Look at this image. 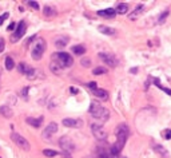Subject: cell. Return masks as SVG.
<instances>
[{
  "mask_svg": "<svg viewBox=\"0 0 171 158\" xmlns=\"http://www.w3.org/2000/svg\"><path fill=\"white\" fill-rule=\"evenodd\" d=\"M118 158H127V157H125V156H119Z\"/></svg>",
  "mask_w": 171,
  "mask_h": 158,
  "instance_id": "obj_39",
  "label": "cell"
},
{
  "mask_svg": "<svg viewBox=\"0 0 171 158\" xmlns=\"http://www.w3.org/2000/svg\"><path fill=\"white\" fill-rule=\"evenodd\" d=\"M80 64L84 66V67H90V66H91V59H90V58H82V59H80Z\"/></svg>",
  "mask_w": 171,
  "mask_h": 158,
  "instance_id": "obj_30",
  "label": "cell"
},
{
  "mask_svg": "<svg viewBox=\"0 0 171 158\" xmlns=\"http://www.w3.org/2000/svg\"><path fill=\"white\" fill-rule=\"evenodd\" d=\"M8 15H9V13H8V12H6V13H3V15L0 16V25L4 23V20L7 19V17H8Z\"/></svg>",
  "mask_w": 171,
  "mask_h": 158,
  "instance_id": "obj_33",
  "label": "cell"
},
{
  "mask_svg": "<svg viewBox=\"0 0 171 158\" xmlns=\"http://www.w3.org/2000/svg\"><path fill=\"white\" fill-rule=\"evenodd\" d=\"M130 135V129L126 123H121L118 127L115 129V137H116V142L112 143V146L110 148V156L111 158H118L121 154L122 149L125 148L127 138Z\"/></svg>",
  "mask_w": 171,
  "mask_h": 158,
  "instance_id": "obj_1",
  "label": "cell"
},
{
  "mask_svg": "<svg viewBox=\"0 0 171 158\" xmlns=\"http://www.w3.org/2000/svg\"><path fill=\"white\" fill-rule=\"evenodd\" d=\"M68 91H70V93H71V94H74V95H75V94H78V93H79V90H78V89H76V87H74V86H71V87H70V89H68Z\"/></svg>",
  "mask_w": 171,
  "mask_h": 158,
  "instance_id": "obj_35",
  "label": "cell"
},
{
  "mask_svg": "<svg viewBox=\"0 0 171 158\" xmlns=\"http://www.w3.org/2000/svg\"><path fill=\"white\" fill-rule=\"evenodd\" d=\"M15 28H16V24L15 23H11L9 25H8V30L11 31V30H15Z\"/></svg>",
  "mask_w": 171,
  "mask_h": 158,
  "instance_id": "obj_37",
  "label": "cell"
},
{
  "mask_svg": "<svg viewBox=\"0 0 171 158\" xmlns=\"http://www.w3.org/2000/svg\"><path fill=\"white\" fill-rule=\"evenodd\" d=\"M56 131H58V123L56 122H51V123H48V126L44 129V131H43V138L50 139L54 134L56 133Z\"/></svg>",
  "mask_w": 171,
  "mask_h": 158,
  "instance_id": "obj_10",
  "label": "cell"
},
{
  "mask_svg": "<svg viewBox=\"0 0 171 158\" xmlns=\"http://www.w3.org/2000/svg\"><path fill=\"white\" fill-rule=\"evenodd\" d=\"M25 30H27V25H25V21H24V20L19 21V24L16 25V30H15V32H13L12 38H11V42H12V43H15V42H17V40H20V39L24 36Z\"/></svg>",
  "mask_w": 171,
  "mask_h": 158,
  "instance_id": "obj_7",
  "label": "cell"
},
{
  "mask_svg": "<svg viewBox=\"0 0 171 158\" xmlns=\"http://www.w3.org/2000/svg\"><path fill=\"white\" fill-rule=\"evenodd\" d=\"M90 114L95 119L100 121L102 123L106 122V121L110 118V111H108L106 107H103L100 103H98V102H92V103L90 105Z\"/></svg>",
  "mask_w": 171,
  "mask_h": 158,
  "instance_id": "obj_2",
  "label": "cell"
},
{
  "mask_svg": "<svg viewBox=\"0 0 171 158\" xmlns=\"http://www.w3.org/2000/svg\"><path fill=\"white\" fill-rule=\"evenodd\" d=\"M98 30H99L102 34H104V35H110V36H112V35H115V30L114 28H110V27H106V25H99L98 27Z\"/></svg>",
  "mask_w": 171,
  "mask_h": 158,
  "instance_id": "obj_19",
  "label": "cell"
},
{
  "mask_svg": "<svg viewBox=\"0 0 171 158\" xmlns=\"http://www.w3.org/2000/svg\"><path fill=\"white\" fill-rule=\"evenodd\" d=\"M127 10H128V6H127L126 3H121V4H118V7L115 8V12L119 13V15H123V13L127 12Z\"/></svg>",
  "mask_w": 171,
  "mask_h": 158,
  "instance_id": "obj_21",
  "label": "cell"
},
{
  "mask_svg": "<svg viewBox=\"0 0 171 158\" xmlns=\"http://www.w3.org/2000/svg\"><path fill=\"white\" fill-rule=\"evenodd\" d=\"M91 129H92V133H94V137H95L98 141H104V139L107 138V133L106 130H104L103 127H102V125H91Z\"/></svg>",
  "mask_w": 171,
  "mask_h": 158,
  "instance_id": "obj_8",
  "label": "cell"
},
{
  "mask_svg": "<svg viewBox=\"0 0 171 158\" xmlns=\"http://www.w3.org/2000/svg\"><path fill=\"white\" fill-rule=\"evenodd\" d=\"M4 64H6V68L8 70V71H11V70H13V67H15V62H13V59H12L11 56H6Z\"/></svg>",
  "mask_w": 171,
  "mask_h": 158,
  "instance_id": "obj_23",
  "label": "cell"
},
{
  "mask_svg": "<svg viewBox=\"0 0 171 158\" xmlns=\"http://www.w3.org/2000/svg\"><path fill=\"white\" fill-rule=\"evenodd\" d=\"M154 84H156V86H158L162 91H165V93H167L169 95H171V89H166V87L161 86V83H159V79H156V78H155V79H154Z\"/></svg>",
  "mask_w": 171,
  "mask_h": 158,
  "instance_id": "obj_29",
  "label": "cell"
},
{
  "mask_svg": "<svg viewBox=\"0 0 171 158\" xmlns=\"http://www.w3.org/2000/svg\"><path fill=\"white\" fill-rule=\"evenodd\" d=\"M25 122H27L28 125H31V126H34V127H40L42 122H43V117H40V118H32V117H28V118L25 119Z\"/></svg>",
  "mask_w": 171,
  "mask_h": 158,
  "instance_id": "obj_16",
  "label": "cell"
},
{
  "mask_svg": "<svg viewBox=\"0 0 171 158\" xmlns=\"http://www.w3.org/2000/svg\"><path fill=\"white\" fill-rule=\"evenodd\" d=\"M63 125L65 127H74V129H79L83 126V121L82 119H78V118H64L63 121Z\"/></svg>",
  "mask_w": 171,
  "mask_h": 158,
  "instance_id": "obj_9",
  "label": "cell"
},
{
  "mask_svg": "<svg viewBox=\"0 0 171 158\" xmlns=\"http://www.w3.org/2000/svg\"><path fill=\"white\" fill-rule=\"evenodd\" d=\"M50 68H51V71H52L54 74H56V75H58V74H60V72H61V67L56 63V62H54V60H51Z\"/></svg>",
  "mask_w": 171,
  "mask_h": 158,
  "instance_id": "obj_22",
  "label": "cell"
},
{
  "mask_svg": "<svg viewBox=\"0 0 171 158\" xmlns=\"http://www.w3.org/2000/svg\"><path fill=\"white\" fill-rule=\"evenodd\" d=\"M96 154H98V158H111L110 156V149H107L106 146H99L96 149Z\"/></svg>",
  "mask_w": 171,
  "mask_h": 158,
  "instance_id": "obj_15",
  "label": "cell"
},
{
  "mask_svg": "<svg viewBox=\"0 0 171 158\" xmlns=\"http://www.w3.org/2000/svg\"><path fill=\"white\" fill-rule=\"evenodd\" d=\"M106 72H107V68H106V67H100V66H99V67H96V68H94V70H92V74H94V75L106 74Z\"/></svg>",
  "mask_w": 171,
  "mask_h": 158,
  "instance_id": "obj_28",
  "label": "cell"
},
{
  "mask_svg": "<svg viewBox=\"0 0 171 158\" xmlns=\"http://www.w3.org/2000/svg\"><path fill=\"white\" fill-rule=\"evenodd\" d=\"M163 138H166V139H171V130H166V131H163Z\"/></svg>",
  "mask_w": 171,
  "mask_h": 158,
  "instance_id": "obj_32",
  "label": "cell"
},
{
  "mask_svg": "<svg viewBox=\"0 0 171 158\" xmlns=\"http://www.w3.org/2000/svg\"><path fill=\"white\" fill-rule=\"evenodd\" d=\"M27 4L32 7V8H35V10H39V3L38 2H27Z\"/></svg>",
  "mask_w": 171,
  "mask_h": 158,
  "instance_id": "obj_31",
  "label": "cell"
},
{
  "mask_svg": "<svg viewBox=\"0 0 171 158\" xmlns=\"http://www.w3.org/2000/svg\"><path fill=\"white\" fill-rule=\"evenodd\" d=\"M44 51H46V42H44V39H43V38H38V40H36V43L34 46V48H32V51H31L32 59H34V60L42 59Z\"/></svg>",
  "mask_w": 171,
  "mask_h": 158,
  "instance_id": "obj_4",
  "label": "cell"
},
{
  "mask_svg": "<svg viewBox=\"0 0 171 158\" xmlns=\"http://www.w3.org/2000/svg\"><path fill=\"white\" fill-rule=\"evenodd\" d=\"M11 139H12V142L15 143L17 148H20L21 150H24V152H28L30 150V142L27 141L24 137H21L19 133H16V131H13V133H11Z\"/></svg>",
  "mask_w": 171,
  "mask_h": 158,
  "instance_id": "obj_5",
  "label": "cell"
},
{
  "mask_svg": "<svg viewBox=\"0 0 171 158\" xmlns=\"http://www.w3.org/2000/svg\"><path fill=\"white\" fill-rule=\"evenodd\" d=\"M167 15H169V11H166V12H163L161 17H159V23H163V20H165V17H167Z\"/></svg>",
  "mask_w": 171,
  "mask_h": 158,
  "instance_id": "obj_34",
  "label": "cell"
},
{
  "mask_svg": "<svg viewBox=\"0 0 171 158\" xmlns=\"http://www.w3.org/2000/svg\"><path fill=\"white\" fill-rule=\"evenodd\" d=\"M44 15H46V16H55V15H56V11L54 10L52 7L46 6V7H44Z\"/></svg>",
  "mask_w": 171,
  "mask_h": 158,
  "instance_id": "obj_27",
  "label": "cell"
},
{
  "mask_svg": "<svg viewBox=\"0 0 171 158\" xmlns=\"http://www.w3.org/2000/svg\"><path fill=\"white\" fill-rule=\"evenodd\" d=\"M17 70H19V72L25 75L28 72V70H30V66L27 63H24V62H21V63H19V66H17Z\"/></svg>",
  "mask_w": 171,
  "mask_h": 158,
  "instance_id": "obj_25",
  "label": "cell"
},
{
  "mask_svg": "<svg viewBox=\"0 0 171 158\" xmlns=\"http://www.w3.org/2000/svg\"><path fill=\"white\" fill-rule=\"evenodd\" d=\"M43 154L48 158H52V157H56L59 153H58L56 150H52V149H46V150H43Z\"/></svg>",
  "mask_w": 171,
  "mask_h": 158,
  "instance_id": "obj_26",
  "label": "cell"
},
{
  "mask_svg": "<svg viewBox=\"0 0 171 158\" xmlns=\"http://www.w3.org/2000/svg\"><path fill=\"white\" fill-rule=\"evenodd\" d=\"M143 11H144V6H143V4H138V6H136V8L134 10V11H132V13L130 15V19H132V20H134V19H136V17L139 16L140 13L143 12Z\"/></svg>",
  "mask_w": 171,
  "mask_h": 158,
  "instance_id": "obj_17",
  "label": "cell"
},
{
  "mask_svg": "<svg viewBox=\"0 0 171 158\" xmlns=\"http://www.w3.org/2000/svg\"><path fill=\"white\" fill-rule=\"evenodd\" d=\"M59 146H60V149L63 150L64 153H72L75 150V143L74 141L70 138V137H67V135H64V137H61L59 139Z\"/></svg>",
  "mask_w": 171,
  "mask_h": 158,
  "instance_id": "obj_6",
  "label": "cell"
},
{
  "mask_svg": "<svg viewBox=\"0 0 171 158\" xmlns=\"http://www.w3.org/2000/svg\"><path fill=\"white\" fill-rule=\"evenodd\" d=\"M98 15L102 16V17H106V19H112V17H115L116 12H115L114 8H106V10L98 11Z\"/></svg>",
  "mask_w": 171,
  "mask_h": 158,
  "instance_id": "obj_13",
  "label": "cell"
},
{
  "mask_svg": "<svg viewBox=\"0 0 171 158\" xmlns=\"http://www.w3.org/2000/svg\"><path fill=\"white\" fill-rule=\"evenodd\" d=\"M25 94H28V89H23V95L25 97Z\"/></svg>",
  "mask_w": 171,
  "mask_h": 158,
  "instance_id": "obj_38",
  "label": "cell"
},
{
  "mask_svg": "<svg viewBox=\"0 0 171 158\" xmlns=\"http://www.w3.org/2000/svg\"><path fill=\"white\" fill-rule=\"evenodd\" d=\"M99 58L102 60L104 62L107 66H110V67H116V64H118V60L115 59L112 55L110 54H106V52H99Z\"/></svg>",
  "mask_w": 171,
  "mask_h": 158,
  "instance_id": "obj_11",
  "label": "cell"
},
{
  "mask_svg": "<svg viewBox=\"0 0 171 158\" xmlns=\"http://www.w3.org/2000/svg\"><path fill=\"white\" fill-rule=\"evenodd\" d=\"M67 43H68V38H65V36H59V38L55 40V46L58 48H64Z\"/></svg>",
  "mask_w": 171,
  "mask_h": 158,
  "instance_id": "obj_18",
  "label": "cell"
},
{
  "mask_svg": "<svg viewBox=\"0 0 171 158\" xmlns=\"http://www.w3.org/2000/svg\"><path fill=\"white\" fill-rule=\"evenodd\" d=\"M91 93H92L94 95H95L96 98H99V99H102V101H107L108 99V93L106 90H103V89H94V90H90Z\"/></svg>",
  "mask_w": 171,
  "mask_h": 158,
  "instance_id": "obj_14",
  "label": "cell"
},
{
  "mask_svg": "<svg viewBox=\"0 0 171 158\" xmlns=\"http://www.w3.org/2000/svg\"><path fill=\"white\" fill-rule=\"evenodd\" d=\"M152 150H154L156 154H159L162 158H169V152L166 150V148H163L159 143H154V145H152Z\"/></svg>",
  "mask_w": 171,
  "mask_h": 158,
  "instance_id": "obj_12",
  "label": "cell"
},
{
  "mask_svg": "<svg viewBox=\"0 0 171 158\" xmlns=\"http://www.w3.org/2000/svg\"><path fill=\"white\" fill-rule=\"evenodd\" d=\"M0 114H2L3 117H6V118H11L13 113L8 106H2V107H0Z\"/></svg>",
  "mask_w": 171,
  "mask_h": 158,
  "instance_id": "obj_20",
  "label": "cell"
},
{
  "mask_svg": "<svg viewBox=\"0 0 171 158\" xmlns=\"http://www.w3.org/2000/svg\"><path fill=\"white\" fill-rule=\"evenodd\" d=\"M52 60L56 62L61 68H68L74 64V59L70 54L67 52H55L52 54Z\"/></svg>",
  "mask_w": 171,
  "mask_h": 158,
  "instance_id": "obj_3",
  "label": "cell"
},
{
  "mask_svg": "<svg viewBox=\"0 0 171 158\" xmlns=\"http://www.w3.org/2000/svg\"><path fill=\"white\" fill-rule=\"evenodd\" d=\"M88 87H90V90L96 89V83L95 82H91V83H88Z\"/></svg>",
  "mask_w": 171,
  "mask_h": 158,
  "instance_id": "obj_36",
  "label": "cell"
},
{
  "mask_svg": "<svg viewBox=\"0 0 171 158\" xmlns=\"http://www.w3.org/2000/svg\"><path fill=\"white\" fill-rule=\"evenodd\" d=\"M72 52H74L75 55H83V54H84L86 52V47L84 46H74V47H72Z\"/></svg>",
  "mask_w": 171,
  "mask_h": 158,
  "instance_id": "obj_24",
  "label": "cell"
}]
</instances>
